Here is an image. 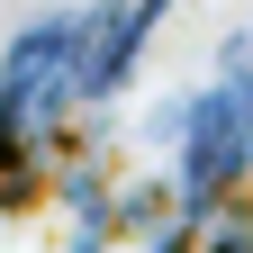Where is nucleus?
Returning <instances> with one entry per match:
<instances>
[{
	"mask_svg": "<svg viewBox=\"0 0 253 253\" xmlns=\"http://www.w3.org/2000/svg\"><path fill=\"white\" fill-rule=\"evenodd\" d=\"M253 181V63H226L181 109V199L217 208Z\"/></svg>",
	"mask_w": 253,
	"mask_h": 253,
	"instance_id": "f257e3e1",
	"label": "nucleus"
}]
</instances>
